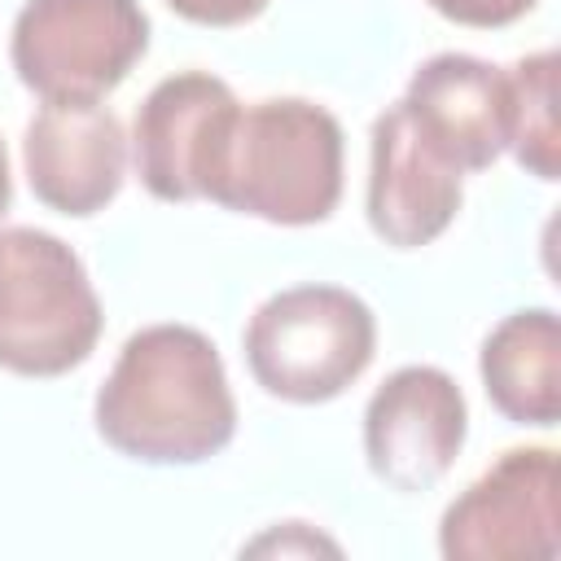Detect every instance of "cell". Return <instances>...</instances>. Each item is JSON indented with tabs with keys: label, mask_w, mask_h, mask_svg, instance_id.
<instances>
[{
	"label": "cell",
	"mask_w": 561,
	"mask_h": 561,
	"mask_svg": "<svg viewBox=\"0 0 561 561\" xmlns=\"http://www.w3.org/2000/svg\"><path fill=\"white\" fill-rule=\"evenodd\" d=\"M96 434L140 465H202L237 434V399L215 342L188 324L131 333L96 390Z\"/></svg>",
	"instance_id": "obj_1"
},
{
	"label": "cell",
	"mask_w": 561,
	"mask_h": 561,
	"mask_svg": "<svg viewBox=\"0 0 561 561\" xmlns=\"http://www.w3.org/2000/svg\"><path fill=\"white\" fill-rule=\"evenodd\" d=\"M342 123L302 96L241 105L206 202L280 228L324 224L342 197Z\"/></svg>",
	"instance_id": "obj_2"
},
{
	"label": "cell",
	"mask_w": 561,
	"mask_h": 561,
	"mask_svg": "<svg viewBox=\"0 0 561 561\" xmlns=\"http://www.w3.org/2000/svg\"><path fill=\"white\" fill-rule=\"evenodd\" d=\"M101 298L83 259L44 228H0V368L61 377L101 342Z\"/></svg>",
	"instance_id": "obj_3"
},
{
	"label": "cell",
	"mask_w": 561,
	"mask_h": 561,
	"mask_svg": "<svg viewBox=\"0 0 561 561\" xmlns=\"http://www.w3.org/2000/svg\"><path fill=\"white\" fill-rule=\"evenodd\" d=\"M377 355L373 307L342 285H294L259 302L245 324L250 377L285 403H329Z\"/></svg>",
	"instance_id": "obj_4"
},
{
	"label": "cell",
	"mask_w": 561,
	"mask_h": 561,
	"mask_svg": "<svg viewBox=\"0 0 561 561\" xmlns=\"http://www.w3.org/2000/svg\"><path fill=\"white\" fill-rule=\"evenodd\" d=\"M149 48L140 0H26L9 57L39 101H101Z\"/></svg>",
	"instance_id": "obj_5"
},
{
	"label": "cell",
	"mask_w": 561,
	"mask_h": 561,
	"mask_svg": "<svg viewBox=\"0 0 561 561\" xmlns=\"http://www.w3.org/2000/svg\"><path fill=\"white\" fill-rule=\"evenodd\" d=\"M557 548L561 513L552 447H508L438 522V552L447 561H552Z\"/></svg>",
	"instance_id": "obj_6"
},
{
	"label": "cell",
	"mask_w": 561,
	"mask_h": 561,
	"mask_svg": "<svg viewBox=\"0 0 561 561\" xmlns=\"http://www.w3.org/2000/svg\"><path fill=\"white\" fill-rule=\"evenodd\" d=\"M469 434V408L451 373L434 364L394 368L364 408L368 469L403 491H430L447 478Z\"/></svg>",
	"instance_id": "obj_7"
},
{
	"label": "cell",
	"mask_w": 561,
	"mask_h": 561,
	"mask_svg": "<svg viewBox=\"0 0 561 561\" xmlns=\"http://www.w3.org/2000/svg\"><path fill=\"white\" fill-rule=\"evenodd\" d=\"M237 110V92L210 70H180L153 83L131 123V158L140 184L158 202L206 197Z\"/></svg>",
	"instance_id": "obj_8"
},
{
	"label": "cell",
	"mask_w": 561,
	"mask_h": 561,
	"mask_svg": "<svg viewBox=\"0 0 561 561\" xmlns=\"http://www.w3.org/2000/svg\"><path fill=\"white\" fill-rule=\"evenodd\" d=\"M465 202V175L412 123L403 101L386 105L368 145V228L394 250L438 241Z\"/></svg>",
	"instance_id": "obj_9"
},
{
	"label": "cell",
	"mask_w": 561,
	"mask_h": 561,
	"mask_svg": "<svg viewBox=\"0 0 561 561\" xmlns=\"http://www.w3.org/2000/svg\"><path fill=\"white\" fill-rule=\"evenodd\" d=\"M31 193L70 219L105 210L127 175V136L101 101H44L22 136Z\"/></svg>",
	"instance_id": "obj_10"
},
{
	"label": "cell",
	"mask_w": 561,
	"mask_h": 561,
	"mask_svg": "<svg viewBox=\"0 0 561 561\" xmlns=\"http://www.w3.org/2000/svg\"><path fill=\"white\" fill-rule=\"evenodd\" d=\"M399 101L460 175L486 171L508 149V127H513L508 70L482 57L438 53L421 61Z\"/></svg>",
	"instance_id": "obj_11"
},
{
	"label": "cell",
	"mask_w": 561,
	"mask_h": 561,
	"mask_svg": "<svg viewBox=\"0 0 561 561\" xmlns=\"http://www.w3.org/2000/svg\"><path fill=\"white\" fill-rule=\"evenodd\" d=\"M491 408L513 425L552 430L561 416V320L552 307L504 316L478 351Z\"/></svg>",
	"instance_id": "obj_12"
},
{
	"label": "cell",
	"mask_w": 561,
	"mask_h": 561,
	"mask_svg": "<svg viewBox=\"0 0 561 561\" xmlns=\"http://www.w3.org/2000/svg\"><path fill=\"white\" fill-rule=\"evenodd\" d=\"M508 92H513V127H508V149L517 167H526L535 180H557L561 158H557V53H530L508 70Z\"/></svg>",
	"instance_id": "obj_13"
},
{
	"label": "cell",
	"mask_w": 561,
	"mask_h": 561,
	"mask_svg": "<svg viewBox=\"0 0 561 561\" xmlns=\"http://www.w3.org/2000/svg\"><path fill=\"white\" fill-rule=\"evenodd\" d=\"M438 18L456 22V26H478V31H495V26H513L522 22L539 0H425Z\"/></svg>",
	"instance_id": "obj_14"
},
{
	"label": "cell",
	"mask_w": 561,
	"mask_h": 561,
	"mask_svg": "<svg viewBox=\"0 0 561 561\" xmlns=\"http://www.w3.org/2000/svg\"><path fill=\"white\" fill-rule=\"evenodd\" d=\"M241 552H250V557H267V552H272V557H316V552L337 557L342 548H337L333 539H324L320 530H311L307 522H285V526L259 535L254 543H245Z\"/></svg>",
	"instance_id": "obj_15"
},
{
	"label": "cell",
	"mask_w": 561,
	"mask_h": 561,
	"mask_svg": "<svg viewBox=\"0 0 561 561\" xmlns=\"http://www.w3.org/2000/svg\"><path fill=\"white\" fill-rule=\"evenodd\" d=\"M167 4L197 26H241L254 22L272 0H167Z\"/></svg>",
	"instance_id": "obj_16"
},
{
	"label": "cell",
	"mask_w": 561,
	"mask_h": 561,
	"mask_svg": "<svg viewBox=\"0 0 561 561\" xmlns=\"http://www.w3.org/2000/svg\"><path fill=\"white\" fill-rule=\"evenodd\" d=\"M13 202V175H9V153H4V140H0V215L9 210Z\"/></svg>",
	"instance_id": "obj_17"
}]
</instances>
